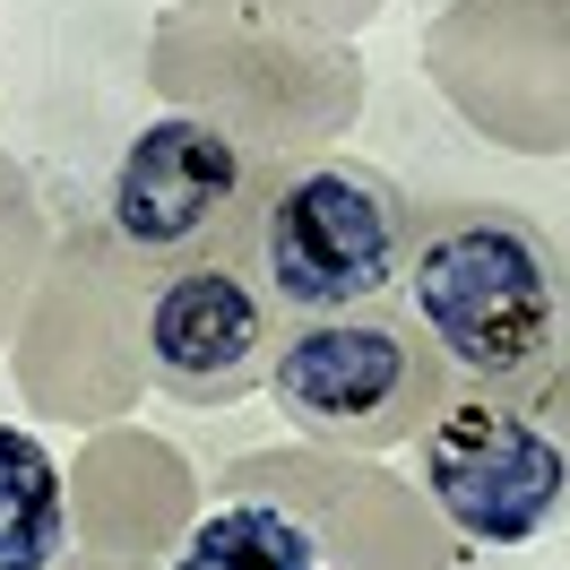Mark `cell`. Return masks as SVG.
I'll use <instances>...</instances> for the list:
<instances>
[{
	"mask_svg": "<svg viewBox=\"0 0 570 570\" xmlns=\"http://www.w3.org/2000/svg\"><path fill=\"white\" fill-rule=\"evenodd\" d=\"M397 285L441 372H459L475 390H510L544 372L562 346V259L544 243V225L519 208H450L415 225Z\"/></svg>",
	"mask_w": 570,
	"mask_h": 570,
	"instance_id": "obj_1",
	"label": "cell"
},
{
	"mask_svg": "<svg viewBox=\"0 0 570 570\" xmlns=\"http://www.w3.org/2000/svg\"><path fill=\"white\" fill-rule=\"evenodd\" d=\"M406 250H415V199L381 165H363V156L259 165L243 268L277 312L312 321V312L390 303L406 277Z\"/></svg>",
	"mask_w": 570,
	"mask_h": 570,
	"instance_id": "obj_2",
	"label": "cell"
},
{
	"mask_svg": "<svg viewBox=\"0 0 570 570\" xmlns=\"http://www.w3.org/2000/svg\"><path fill=\"white\" fill-rule=\"evenodd\" d=\"M268 390L328 450H397L415 424H432L450 372L415 321L363 303V312H312L303 328H285L268 355Z\"/></svg>",
	"mask_w": 570,
	"mask_h": 570,
	"instance_id": "obj_3",
	"label": "cell"
},
{
	"mask_svg": "<svg viewBox=\"0 0 570 570\" xmlns=\"http://www.w3.org/2000/svg\"><path fill=\"white\" fill-rule=\"evenodd\" d=\"M250 190H259V165L234 147V130H216L199 112H165L112 156L105 225L147 277L181 259H243Z\"/></svg>",
	"mask_w": 570,
	"mask_h": 570,
	"instance_id": "obj_4",
	"label": "cell"
},
{
	"mask_svg": "<svg viewBox=\"0 0 570 570\" xmlns=\"http://www.w3.org/2000/svg\"><path fill=\"white\" fill-rule=\"evenodd\" d=\"M424 493L459 544H535L570 510V450L493 390L441 397L424 424Z\"/></svg>",
	"mask_w": 570,
	"mask_h": 570,
	"instance_id": "obj_5",
	"label": "cell"
},
{
	"mask_svg": "<svg viewBox=\"0 0 570 570\" xmlns=\"http://www.w3.org/2000/svg\"><path fill=\"white\" fill-rule=\"evenodd\" d=\"M147 372L181 406H234L268 381L277 355V303L259 294L243 259H181L147 277Z\"/></svg>",
	"mask_w": 570,
	"mask_h": 570,
	"instance_id": "obj_6",
	"label": "cell"
},
{
	"mask_svg": "<svg viewBox=\"0 0 570 570\" xmlns=\"http://www.w3.org/2000/svg\"><path fill=\"white\" fill-rule=\"evenodd\" d=\"M174 570H328V535L268 493H234L190 528Z\"/></svg>",
	"mask_w": 570,
	"mask_h": 570,
	"instance_id": "obj_7",
	"label": "cell"
},
{
	"mask_svg": "<svg viewBox=\"0 0 570 570\" xmlns=\"http://www.w3.org/2000/svg\"><path fill=\"white\" fill-rule=\"evenodd\" d=\"M70 553V493L36 432L0 424V570H52Z\"/></svg>",
	"mask_w": 570,
	"mask_h": 570,
	"instance_id": "obj_8",
	"label": "cell"
}]
</instances>
